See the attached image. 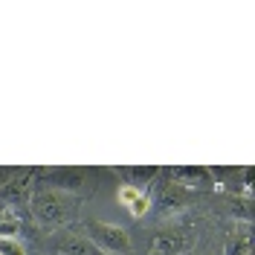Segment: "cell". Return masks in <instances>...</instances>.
Masks as SVG:
<instances>
[{"mask_svg":"<svg viewBox=\"0 0 255 255\" xmlns=\"http://www.w3.org/2000/svg\"><path fill=\"white\" fill-rule=\"evenodd\" d=\"M122 174H125V186H133V189L145 191L148 186L157 183L162 168H157V165H128V168H122Z\"/></svg>","mask_w":255,"mask_h":255,"instance_id":"8fae6325","label":"cell"},{"mask_svg":"<svg viewBox=\"0 0 255 255\" xmlns=\"http://www.w3.org/2000/svg\"><path fill=\"white\" fill-rule=\"evenodd\" d=\"M47 180H49V189L64 191L70 197H79V194L90 189V180H87L84 168H52V171H47Z\"/></svg>","mask_w":255,"mask_h":255,"instance_id":"5b68a950","label":"cell"},{"mask_svg":"<svg viewBox=\"0 0 255 255\" xmlns=\"http://www.w3.org/2000/svg\"><path fill=\"white\" fill-rule=\"evenodd\" d=\"M171 180H174L177 186H183L186 191L191 189H209V186H215V177L209 168L203 165H177L171 168Z\"/></svg>","mask_w":255,"mask_h":255,"instance_id":"ba28073f","label":"cell"},{"mask_svg":"<svg viewBox=\"0 0 255 255\" xmlns=\"http://www.w3.org/2000/svg\"><path fill=\"white\" fill-rule=\"evenodd\" d=\"M84 238L93 244L96 250L108 255H125L130 250V235L128 229H122L119 223H108V221H90L81 232Z\"/></svg>","mask_w":255,"mask_h":255,"instance_id":"3957f363","label":"cell"},{"mask_svg":"<svg viewBox=\"0 0 255 255\" xmlns=\"http://www.w3.org/2000/svg\"><path fill=\"white\" fill-rule=\"evenodd\" d=\"M49 247H52V253H58V255H96L93 244L84 238L81 232H73V229L58 232L55 238L49 241Z\"/></svg>","mask_w":255,"mask_h":255,"instance_id":"52a82bcc","label":"cell"},{"mask_svg":"<svg viewBox=\"0 0 255 255\" xmlns=\"http://www.w3.org/2000/svg\"><path fill=\"white\" fill-rule=\"evenodd\" d=\"M6 180H9V171H6V168H0V186H3Z\"/></svg>","mask_w":255,"mask_h":255,"instance_id":"4fadbf2b","label":"cell"},{"mask_svg":"<svg viewBox=\"0 0 255 255\" xmlns=\"http://www.w3.org/2000/svg\"><path fill=\"white\" fill-rule=\"evenodd\" d=\"M35 189H32V171H20V174L9 177L3 186H0V200L9 203V206H23L29 203Z\"/></svg>","mask_w":255,"mask_h":255,"instance_id":"8992f818","label":"cell"},{"mask_svg":"<svg viewBox=\"0 0 255 255\" xmlns=\"http://www.w3.org/2000/svg\"><path fill=\"white\" fill-rule=\"evenodd\" d=\"M151 206L157 209L162 218H174L183 209H189L191 203V191H186L183 186H177L174 180H157L154 191L148 194Z\"/></svg>","mask_w":255,"mask_h":255,"instance_id":"277c9868","label":"cell"},{"mask_svg":"<svg viewBox=\"0 0 255 255\" xmlns=\"http://www.w3.org/2000/svg\"><path fill=\"white\" fill-rule=\"evenodd\" d=\"M186 255H200V253H186Z\"/></svg>","mask_w":255,"mask_h":255,"instance_id":"5bb4252c","label":"cell"},{"mask_svg":"<svg viewBox=\"0 0 255 255\" xmlns=\"http://www.w3.org/2000/svg\"><path fill=\"white\" fill-rule=\"evenodd\" d=\"M116 200L133 215V218H142L145 212L151 209V200H148V191L142 189H133V186H119L116 191Z\"/></svg>","mask_w":255,"mask_h":255,"instance_id":"30bf717a","label":"cell"},{"mask_svg":"<svg viewBox=\"0 0 255 255\" xmlns=\"http://www.w3.org/2000/svg\"><path fill=\"white\" fill-rule=\"evenodd\" d=\"M0 255H26V244L17 238H0Z\"/></svg>","mask_w":255,"mask_h":255,"instance_id":"7c38bea8","label":"cell"},{"mask_svg":"<svg viewBox=\"0 0 255 255\" xmlns=\"http://www.w3.org/2000/svg\"><path fill=\"white\" fill-rule=\"evenodd\" d=\"M29 209H32V218L41 226L55 229V226L73 223L76 212H79V200L70 197V194H64V191H55V189H38L32 194Z\"/></svg>","mask_w":255,"mask_h":255,"instance_id":"6da1fadb","label":"cell"},{"mask_svg":"<svg viewBox=\"0 0 255 255\" xmlns=\"http://www.w3.org/2000/svg\"><path fill=\"white\" fill-rule=\"evenodd\" d=\"M223 253L226 255H250L253 253V232H250V223H235L226 235L223 244Z\"/></svg>","mask_w":255,"mask_h":255,"instance_id":"9c48e42d","label":"cell"},{"mask_svg":"<svg viewBox=\"0 0 255 255\" xmlns=\"http://www.w3.org/2000/svg\"><path fill=\"white\" fill-rule=\"evenodd\" d=\"M194 241H197L194 223H174V226L157 229L151 235L148 253L151 255H186L194 250Z\"/></svg>","mask_w":255,"mask_h":255,"instance_id":"7a4b0ae2","label":"cell"}]
</instances>
